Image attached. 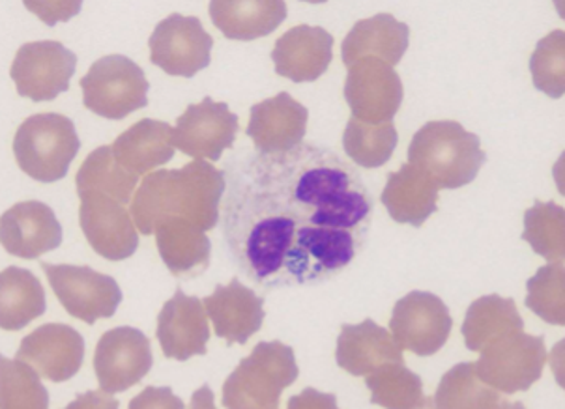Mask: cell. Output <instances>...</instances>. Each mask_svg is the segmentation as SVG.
I'll return each instance as SVG.
<instances>
[{
	"label": "cell",
	"mask_w": 565,
	"mask_h": 409,
	"mask_svg": "<svg viewBox=\"0 0 565 409\" xmlns=\"http://www.w3.org/2000/svg\"><path fill=\"white\" fill-rule=\"evenodd\" d=\"M210 18L223 36L236 42H253L277 31L287 19V4L281 0H215Z\"/></svg>",
	"instance_id": "26"
},
{
	"label": "cell",
	"mask_w": 565,
	"mask_h": 409,
	"mask_svg": "<svg viewBox=\"0 0 565 409\" xmlns=\"http://www.w3.org/2000/svg\"><path fill=\"white\" fill-rule=\"evenodd\" d=\"M300 374L295 349L279 341L260 343L223 384V408L277 409L281 392Z\"/></svg>",
	"instance_id": "4"
},
{
	"label": "cell",
	"mask_w": 565,
	"mask_h": 409,
	"mask_svg": "<svg viewBox=\"0 0 565 409\" xmlns=\"http://www.w3.org/2000/svg\"><path fill=\"white\" fill-rule=\"evenodd\" d=\"M433 400V408L438 409L521 408V403L505 402L497 389L483 384L476 374L473 363L455 365L444 376Z\"/></svg>",
	"instance_id": "31"
},
{
	"label": "cell",
	"mask_w": 565,
	"mask_h": 409,
	"mask_svg": "<svg viewBox=\"0 0 565 409\" xmlns=\"http://www.w3.org/2000/svg\"><path fill=\"white\" fill-rule=\"evenodd\" d=\"M480 354V360L473 363L478 378L505 395L529 391L547 363L543 336H530L524 331L500 336Z\"/></svg>",
	"instance_id": "7"
},
{
	"label": "cell",
	"mask_w": 565,
	"mask_h": 409,
	"mask_svg": "<svg viewBox=\"0 0 565 409\" xmlns=\"http://www.w3.org/2000/svg\"><path fill=\"white\" fill-rule=\"evenodd\" d=\"M411 45V29L392 13H379L362 19L347 34L341 47V58L347 67L362 58H381L394 67L403 61Z\"/></svg>",
	"instance_id": "23"
},
{
	"label": "cell",
	"mask_w": 565,
	"mask_h": 409,
	"mask_svg": "<svg viewBox=\"0 0 565 409\" xmlns=\"http://www.w3.org/2000/svg\"><path fill=\"white\" fill-rule=\"evenodd\" d=\"M154 365L148 336L136 327H117L99 338L94 354V370L99 389L107 395L128 391Z\"/></svg>",
	"instance_id": "14"
},
{
	"label": "cell",
	"mask_w": 565,
	"mask_h": 409,
	"mask_svg": "<svg viewBox=\"0 0 565 409\" xmlns=\"http://www.w3.org/2000/svg\"><path fill=\"white\" fill-rule=\"evenodd\" d=\"M390 330L403 352L429 357L448 343L454 317L438 295L416 290L395 303Z\"/></svg>",
	"instance_id": "9"
},
{
	"label": "cell",
	"mask_w": 565,
	"mask_h": 409,
	"mask_svg": "<svg viewBox=\"0 0 565 409\" xmlns=\"http://www.w3.org/2000/svg\"><path fill=\"white\" fill-rule=\"evenodd\" d=\"M79 86L86 109L107 120H122L148 105L147 75L128 56L109 55L94 62Z\"/></svg>",
	"instance_id": "6"
},
{
	"label": "cell",
	"mask_w": 565,
	"mask_h": 409,
	"mask_svg": "<svg viewBox=\"0 0 565 409\" xmlns=\"http://www.w3.org/2000/svg\"><path fill=\"white\" fill-rule=\"evenodd\" d=\"M399 134L394 122L365 123L351 118L343 133L347 158L363 169H381L394 155Z\"/></svg>",
	"instance_id": "33"
},
{
	"label": "cell",
	"mask_w": 565,
	"mask_h": 409,
	"mask_svg": "<svg viewBox=\"0 0 565 409\" xmlns=\"http://www.w3.org/2000/svg\"><path fill=\"white\" fill-rule=\"evenodd\" d=\"M139 176L118 163L111 147H99L83 161L75 185L77 193L98 191L128 206L136 195Z\"/></svg>",
	"instance_id": "30"
},
{
	"label": "cell",
	"mask_w": 565,
	"mask_h": 409,
	"mask_svg": "<svg viewBox=\"0 0 565 409\" xmlns=\"http://www.w3.org/2000/svg\"><path fill=\"white\" fill-rule=\"evenodd\" d=\"M486 161L480 137L451 120L425 123L408 147V163L418 166L438 190L472 184Z\"/></svg>",
	"instance_id": "3"
},
{
	"label": "cell",
	"mask_w": 565,
	"mask_h": 409,
	"mask_svg": "<svg viewBox=\"0 0 565 409\" xmlns=\"http://www.w3.org/2000/svg\"><path fill=\"white\" fill-rule=\"evenodd\" d=\"M564 208L554 202H535L524 214V241L551 263H562L565 255Z\"/></svg>",
	"instance_id": "34"
},
{
	"label": "cell",
	"mask_w": 565,
	"mask_h": 409,
	"mask_svg": "<svg viewBox=\"0 0 565 409\" xmlns=\"http://www.w3.org/2000/svg\"><path fill=\"white\" fill-rule=\"evenodd\" d=\"M154 234L158 252L172 276L195 279L210 268L212 241L203 228L182 217H172L161 223Z\"/></svg>",
	"instance_id": "24"
},
{
	"label": "cell",
	"mask_w": 565,
	"mask_h": 409,
	"mask_svg": "<svg viewBox=\"0 0 565 409\" xmlns=\"http://www.w3.org/2000/svg\"><path fill=\"white\" fill-rule=\"evenodd\" d=\"M238 129L241 120L228 110L227 104L204 98L201 104L190 105L179 117L172 144L190 158L220 161L236 141Z\"/></svg>",
	"instance_id": "15"
},
{
	"label": "cell",
	"mask_w": 565,
	"mask_h": 409,
	"mask_svg": "<svg viewBox=\"0 0 565 409\" xmlns=\"http://www.w3.org/2000/svg\"><path fill=\"white\" fill-rule=\"evenodd\" d=\"M47 309L42 282L29 269L7 268L0 273V325L4 331L25 330Z\"/></svg>",
	"instance_id": "28"
},
{
	"label": "cell",
	"mask_w": 565,
	"mask_h": 409,
	"mask_svg": "<svg viewBox=\"0 0 565 409\" xmlns=\"http://www.w3.org/2000/svg\"><path fill=\"white\" fill-rule=\"evenodd\" d=\"M0 408H47L50 392L40 381V374L23 360L0 359Z\"/></svg>",
	"instance_id": "35"
},
{
	"label": "cell",
	"mask_w": 565,
	"mask_h": 409,
	"mask_svg": "<svg viewBox=\"0 0 565 409\" xmlns=\"http://www.w3.org/2000/svg\"><path fill=\"white\" fill-rule=\"evenodd\" d=\"M172 134L174 128L169 123L145 118L113 142V153L120 165L142 176L174 158L177 148L172 144Z\"/></svg>",
	"instance_id": "27"
},
{
	"label": "cell",
	"mask_w": 565,
	"mask_h": 409,
	"mask_svg": "<svg viewBox=\"0 0 565 409\" xmlns=\"http://www.w3.org/2000/svg\"><path fill=\"white\" fill-rule=\"evenodd\" d=\"M381 202L395 223L419 228L438 209V187L418 166L405 163L387 176Z\"/></svg>",
	"instance_id": "25"
},
{
	"label": "cell",
	"mask_w": 565,
	"mask_h": 409,
	"mask_svg": "<svg viewBox=\"0 0 565 409\" xmlns=\"http://www.w3.org/2000/svg\"><path fill=\"white\" fill-rule=\"evenodd\" d=\"M333 36L322 26L298 25L285 32L271 51L276 74L292 83H313L328 72Z\"/></svg>",
	"instance_id": "21"
},
{
	"label": "cell",
	"mask_w": 565,
	"mask_h": 409,
	"mask_svg": "<svg viewBox=\"0 0 565 409\" xmlns=\"http://www.w3.org/2000/svg\"><path fill=\"white\" fill-rule=\"evenodd\" d=\"M565 269L562 263H548L537 269L529 282L526 306L547 324H565Z\"/></svg>",
	"instance_id": "36"
},
{
	"label": "cell",
	"mask_w": 565,
	"mask_h": 409,
	"mask_svg": "<svg viewBox=\"0 0 565 409\" xmlns=\"http://www.w3.org/2000/svg\"><path fill=\"white\" fill-rule=\"evenodd\" d=\"M339 368L351 376H367L387 363H405L392 333L371 317L358 325H341L335 349Z\"/></svg>",
	"instance_id": "22"
},
{
	"label": "cell",
	"mask_w": 565,
	"mask_h": 409,
	"mask_svg": "<svg viewBox=\"0 0 565 409\" xmlns=\"http://www.w3.org/2000/svg\"><path fill=\"white\" fill-rule=\"evenodd\" d=\"M534 86L548 98L558 99L565 90V34L554 31L543 37L530 58Z\"/></svg>",
	"instance_id": "37"
},
{
	"label": "cell",
	"mask_w": 565,
	"mask_h": 409,
	"mask_svg": "<svg viewBox=\"0 0 565 409\" xmlns=\"http://www.w3.org/2000/svg\"><path fill=\"white\" fill-rule=\"evenodd\" d=\"M225 190L227 182L223 171L198 159L182 169L145 176L134 195L129 214L142 236H152L161 223L172 217L188 219L206 233L220 223Z\"/></svg>",
	"instance_id": "2"
},
{
	"label": "cell",
	"mask_w": 565,
	"mask_h": 409,
	"mask_svg": "<svg viewBox=\"0 0 565 409\" xmlns=\"http://www.w3.org/2000/svg\"><path fill=\"white\" fill-rule=\"evenodd\" d=\"M309 110L290 94L253 105L249 110L247 137L258 152L282 153L300 147L308 133Z\"/></svg>",
	"instance_id": "18"
},
{
	"label": "cell",
	"mask_w": 565,
	"mask_h": 409,
	"mask_svg": "<svg viewBox=\"0 0 565 409\" xmlns=\"http://www.w3.org/2000/svg\"><path fill=\"white\" fill-rule=\"evenodd\" d=\"M156 336L167 359L184 363L193 355L206 354L210 325L203 301L185 295L179 288L161 309Z\"/></svg>",
	"instance_id": "17"
},
{
	"label": "cell",
	"mask_w": 565,
	"mask_h": 409,
	"mask_svg": "<svg viewBox=\"0 0 565 409\" xmlns=\"http://www.w3.org/2000/svg\"><path fill=\"white\" fill-rule=\"evenodd\" d=\"M215 335L231 344H246L257 335L265 322V298L242 284L236 277L228 284L215 287L214 293L204 298Z\"/></svg>",
	"instance_id": "20"
},
{
	"label": "cell",
	"mask_w": 565,
	"mask_h": 409,
	"mask_svg": "<svg viewBox=\"0 0 565 409\" xmlns=\"http://www.w3.org/2000/svg\"><path fill=\"white\" fill-rule=\"evenodd\" d=\"M18 359L31 365L43 379L62 384L83 367L85 341L70 325H42L21 341Z\"/></svg>",
	"instance_id": "16"
},
{
	"label": "cell",
	"mask_w": 565,
	"mask_h": 409,
	"mask_svg": "<svg viewBox=\"0 0 565 409\" xmlns=\"http://www.w3.org/2000/svg\"><path fill=\"white\" fill-rule=\"evenodd\" d=\"M2 247L10 255L36 260L62 245V225L55 212L43 202H19L2 215Z\"/></svg>",
	"instance_id": "19"
},
{
	"label": "cell",
	"mask_w": 565,
	"mask_h": 409,
	"mask_svg": "<svg viewBox=\"0 0 565 409\" xmlns=\"http://www.w3.org/2000/svg\"><path fill=\"white\" fill-rule=\"evenodd\" d=\"M371 402L390 409L429 408L424 395V381L411 373L405 363H387L365 376Z\"/></svg>",
	"instance_id": "32"
},
{
	"label": "cell",
	"mask_w": 565,
	"mask_h": 409,
	"mask_svg": "<svg viewBox=\"0 0 565 409\" xmlns=\"http://www.w3.org/2000/svg\"><path fill=\"white\" fill-rule=\"evenodd\" d=\"M77 195L81 230L94 251L111 262L134 257L139 247V230L126 206L98 191Z\"/></svg>",
	"instance_id": "13"
},
{
	"label": "cell",
	"mask_w": 565,
	"mask_h": 409,
	"mask_svg": "<svg viewBox=\"0 0 565 409\" xmlns=\"http://www.w3.org/2000/svg\"><path fill=\"white\" fill-rule=\"evenodd\" d=\"M79 148L74 122L58 112L26 118L13 139L19 169L42 184H53L66 176Z\"/></svg>",
	"instance_id": "5"
},
{
	"label": "cell",
	"mask_w": 565,
	"mask_h": 409,
	"mask_svg": "<svg viewBox=\"0 0 565 409\" xmlns=\"http://www.w3.org/2000/svg\"><path fill=\"white\" fill-rule=\"evenodd\" d=\"M150 61L167 75L191 79L212 62L214 37L198 18L172 13L150 36Z\"/></svg>",
	"instance_id": "11"
},
{
	"label": "cell",
	"mask_w": 565,
	"mask_h": 409,
	"mask_svg": "<svg viewBox=\"0 0 565 409\" xmlns=\"http://www.w3.org/2000/svg\"><path fill=\"white\" fill-rule=\"evenodd\" d=\"M75 67L77 56L74 51L50 40L21 45L10 74L19 96L40 104L68 93Z\"/></svg>",
	"instance_id": "10"
},
{
	"label": "cell",
	"mask_w": 565,
	"mask_h": 409,
	"mask_svg": "<svg viewBox=\"0 0 565 409\" xmlns=\"http://www.w3.org/2000/svg\"><path fill=\"white\" fill-rule=\"evenodd\" d=\"M403 98V80L394 67L381 58H362L349 67L344 99L351 107L352 118L365 123L392 122Z\"/></svg>",
	"instance_id": "12"
},
{
	"label": "cell",
	"mask_w": 565,
	"mask_h": 409,
	"mask_svg": "<svg viewBox=\"0 0 565 409\" xmlns=\"http://www.w3.org/2000/svg\"><path fill=\"white\" fill-rule=\"evenodd\" d=\"M56 300L85 324L94 325L99 317H113L122 303V290L113 277L86 266L42 262Z\"/></svg>",
	"instance_id": "8"
},
{
	"label": "cell",
	"mask_w": 565,
	"mask_h": 409,
	"mask_svg": "<svg viewBox=\"0 0 565 409\" xmlns=\"http://www.w3.org/2000/svg\"><path fill=\"white\" fill-rule=\"evenodd\" d=\"M513 331H524L523 317L516 311L515 301L504 300L497 293L473 301L462 322L465 344L476 354Z\"/></svg>",
	"instance_id": "29"
},
{
	"label": "cell",
	"mask_w": 565,
	"mask_h": 409,
	"mask_svg": "<svg viewBox=\"0 0 565 409\" xmlns=\"http://www.w3.org/2000/svg\"><path fill=\"white\" fill-rule=\"evenodd\" d=\"M223 239L242 276L271 292L332 281L367 244L375 201L356 166L301 142L228 159Z\"/></svg>",
	"instance_id": "1"
}]
</instances>
